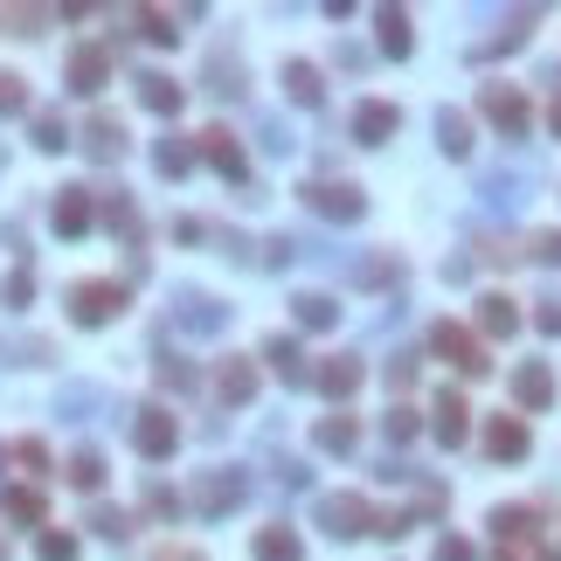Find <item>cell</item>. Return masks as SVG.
Listing matches in <instances>:
<instances>
[{"mask_svg":"<svg viewBox=\"0 0 561 561\" xmlns=\"http://www.w3.org/2000/svg\"><path fill=\"white\" fill-rule=\"evenodd\" d=\"M429 347H437L458 374H485V367H493V361H485V340H478V333H464L458 320H437V326H429Z\"/></svg>","mask_w":561,"mask_h":561,"instance_id":"cell-7","label":"cell"},{"mask_svg":"<svg viewBox=\"0 0 561 561\" xmlns=\"http://www.w3.org/2000/svg\"><path fill=\"white\" fill-rule=\"evenodd\" d=\"M42 22H49V8H0V28L8 35H35Z\"/></svg>","mask_w":561,"mask_h":561,"instance_id":"cell-40","label":"cell"},{"mask_svg":"<svg viewBox=\"0 0 561 561\" xmlns=\"http://www.w3.org/2000/svg\"><path fill=\"white\" fill-rule=\"evenodd\" d=\"M493 540H499V548H534V540H540V513L534 507H499L493 513Z\"/></svg>","mask_w":561,"mask_h":561,"instance_id":"cell-18","label":"cell"},{"mask_svg":"<svg viewBox=\"0 0 561 561\" xmlns=\"http://www.w3.org/2000/svg\"><path fill=\"white\" fill-rule=\"evenodd\" d=\"M250 396H257V361H242V353H236V361H222L215 367V402L222 409H242Z\"/></svg>","mask_w":561,"mask_h":561,"instance_id":"cell-16","label":"cell"},{"mask_svg":"<svg viewBox=\"0 0 561 561\" xmlns=\"http://www.w3.org/2000/svg\"><path fill=\"white\" fill-rule=\"evenodd\" d=\"M35 146H42V153H63V146H70V125L55 119V111H42V119H35Z\"/></svg>","mask_w":561,"mask_h":561,"instance_id":"cell-38","label":"cell"},{"mask_svg":"<svg viewBox=\"0 0 561 561\" xmlns=\"http://www.w3.org/2000/svg\"><path fill=\"white\" fill-rule=\"evenodd\" d=\"M388 382H396V388L416 382V353H396V361H388Z\"/></svg>","mask_w":561,"mask_h":561,"instance_id":"cell-50","label":"cell"},{"mask_svg":"<svg viewBox=\"0 0 561 561\" xmlns=\"http://www.w3.org/2000/svg\"><path fill=\"white\" fill-rule=\"evenodd\" d=\"M478 195L493 201V209H520V201H527V174L499 166V174H485V180H478Z\"/></svg>","mask_w":561,"mask_h":561,"instance_id":"cell-28","label":"cell"},{"mask_svg":"<svg viewBox=\"0 0 561 561\" xmlns=\"http://www.w3.org/2000/svg\"><path fill=\"white\" fill-rule=\"evenodd\" d=\"M437 561H472V540H458V534H444V540H437Z\"/></svg>","mask_w":561,"mask_h":561,"instance_id":"cell-52","label":"cell"},{"mask_svg":"<svg viewBox=\"0 0 561 561\" xmlns=\"http://www.w3.org/2000/svg\"><path fill=\"white\" fill-rule=\"evenodd\" d=\"M513 402L527 409V416L554 402V374H548V361H520V367H513Z\"/></svg>","mask_w":561,"mask_h":561,"instance_id":"cell-15","label":"cell"},{"mask_svg":"<svg viewBox=\"0 0 561 561\" xmlns=\"http://www.w3.org/2000/svg\"><path fill=\"white\" fill-rule=\"evenodd\" d=\"M35 554H42V561H77V534H63V527H49L42 540H35Z\"/></svg>","mask_w":561,"mask_h":561,"instance_id":"cell-41","label":"cell"},{"mask_svg":"<svg viewBox=\"0 0 561 561\" xmlns=\"http://www.w3.org/2000/svg\"><path fill=\"white\" fill-rule=\"evenodd\" d=\"M139 104L153 111V119H174V111L187 104V90L174 77H160V70H146V77H139Z\"/></svg>","mask_w":561,"mask_h":561,"instance_id":"cell-22","label":"cell"},{"mask_svg":"<svg viewBox=\"0 0 561 561\" xmlns=\"http://www.w3.org/2000/svg\"><path fill=\"white\" fill-rule=\"evenodd\" d=\"M133 444H139V458H174L180 451V423H174V409L166 402H146V409H133Z\"/></svg>","mask_w":561,"mask_h":561,"instance_id":"cell-4","label":"cell"},{"mask_svg":"<svg viewBox=\"0 0 561 561\" xmlns=\"http://www.w3.org/2000/svg\"><path fill=\"white\" fill-rule=\"evenodd\" d=\"M429 409H437V444H444V451H458V444L472 437V409H464V396H458V388H437V402H429Z\"/></svg>","mask_w":561,"mask_h":561,"instance_id":"cell-14","label":"cell"},{"mask_svg":"<svg viewBox=\"0 0 561 561\" xmlns=\"http://www.w3.org/2000/svg\"><path fill=\"white\" fill-rule=\"evenodd\" d=\"M201 84H209L215 98H242V63H236V49H215L209 63H201Z\"/></svg>","mask_w":561,"mask_h":561,"instance_id":"cell-23","label":"cell"},{"mask_svg":"<svg viewBox=\"0 0 561 561\" xmlns=\"http://www.w3.org/2000/svg\"><path fill=\"white\" fill-rule=\"evenodd\" d=\"M98 215H104V229L111 236H119V242H133V250H139V236H146V222H139V209H133V201H125L119 195V187H98Z\"/></svg>","mask_w":561,"mask_h":561,"instance_id":"cell-19","label":"cell"},{"mask_svg":"<svg viewBox=\"0 0 561 561\" xmlns=\"http://www.w3.org/2000/svg\"><path fill=\"white\" fill-rule=\"evenodd\" d=\"M527 451H534V437H527V423H520V416H493V423H485V458L520 464Z\"/></svg>","mask_w":561,"mask_h":561,"instance_id":"cell-13","label":"cell"},{"mask_svg":"<svg viewBox=\"0 0 561 561\" xmlns=\"http://www.w3.org/2000/svg\"><path fill=\"white\" fill-rule=\"evenodd\" d=\"M0 561H8V540H0Z\"/></svg>","mask_w":561,"mask_h":561,"instance_id":"cell-57","label":"cell"},{"mask_svg":"<svg viewBox=\"0 0 561 561\" xmlns=\"http://www.w3.org/2000/svg\"><path fill=\"white\" fill-rule=\"evenodd\" d=\"M28 298H35V271L22 264V271H8V277H0V306H8V312H22L28 306Z\"/></svg>","mask_w":561,"mask_h":561,"instance_id":"cell-37","label":"cell"},{"mask_svg":"<svg viewBox=\"0 0 561 561\" xmlns=\"http://www.w3.org/2000/svg\"><path fill=\"white\" fill-rule=\"evenodd\" d=\"M396 125H402V111H396V104H382V98L353 104V139H361V146H382V139H396Z\"/></svg>","mask_w":561,"mask_h":561,"instance_id":"cell-17","label":"cell"},{"mask_svg":"<svg viewBox=\"0 0 561 561\" xmlns=\"http://www.w3.org/2000/svg\"><path fill=\"white\" fill-rule=\"evenodd\" d=\"M55 409H63V416L77 423L84 409H98V388H90V382H77V388H63V396H55Z\"/></svg>","mask_w":561,"mask_h":561,"instance_id":"cell-44","label":"cell"},{"mask_svg":"<svg viewBox=\"0 0 561 561\" xmlns=\"http://www.w3.org/2000/svg\"><path fill=\"white\" fill-rule=\"evenodd\" d=\"M77 139H84V153H90V160H98V166H111V160H119V153H125V125H119V119H111V111H98V119H90V125H84V133H77Z\"/></svg>","mask_w":561,"mask_h":561,"instance_id":"cell-20","label":"cell"},{"mask_svg":"<svg viewBox=\"0 0 561 561\" xmlns=\"http://www.w3.org/2000/svg\"><path fill=\"white\" fill-rule=\"evenodd\" d=\"M242 499H250V472H242V464H215V472H201L195 485H187V507L209 513V520L236 513Z\"/></svg>","mask_w":561,"mask_h":561,"instance_id":"cell-1","label":"cell"},{"mask_svg":"<svg viewBox=\"0 0 561 561\" xmlns=\"http://www.w3.org/2000/svg\"><path fill=\"white\" fill-rule=\"evenodd\" d=\"M250 554H257V561H306V548H298V527H257Z\"/></svg>","mask_w":561,"mask_h":561,"instance_id":"cell-24","label":"cell"},{"mask_svg":"<svg viewBox=\"0 0 561 561\" xmlns=\"http://www.w3.org/2000/svg\"><path fill=\"white\" fill-rule=\"evenodd\" d=\"M312 444H320V451H333V458H347L353 444H361V423H353V416H320Z\"/></svg>","mask_w":561,"mask_h":561,"instance_id":"cell-32","label":"cell"},{"mask_svg":"<svg viewBox=\"0 0 561 561\" xmlns=\"http://www.w3.org/2000/svg\"><path fill=\"white\" fill-rule=\"evenodd\" d=\"M374 28H382V55H396V63L416 49V35H409V14H402V8H374Z\"/></svg>","mask_w":561,"mask_h":561,"instance_id":"cell-26","label":"cell"},{"mask_svg":"<svg viewBox=\"0 0 561 561\" xmlns=\"http://www.w3.org/2000/svg\"><path fill=\"white\" fill-rule=\"evenodd\" d=\"M527 250L540 257V264H561V229H540V236L527 242Z\"/></svg>","mask_w":561,"mask_h":561,"instance_id":"cell-49","label":"cell"},{"mask_svg":"<svg viewBox=\"0 0 561 561\" xmlns=\"http://www.w3.org/2000/svg\"><path fill=\"white\" fill-rule=\"evenodd\" d=\"M63 77H70L77 98H98L104 77H111V49L104 42H77V49H70V63H63Z\"/></svg>","mask_w":561,"mask_h":561,"instance_id":"cell-10","label":"cell"},{"mask_svg":"<svg viewBox=\"0 0 561 561\" xmlns=\"http://www.w3.org/2000/svg\"><path fill=\"white\" fill-rule=\"evenodd\" d=\"M312 382H320V396H333V402H347L353 388L367 382V367H361V353H326V361H320V374H312Z\"/></svg>","mask_w":561,"mask_h":561,"instance_id":"cell-12","label":"cell"},{"mask_svg":"<svg viewBox=\"0 0 561 561\" xmlns=\"http://www.w3.org/2000/svg\"><path fill=\"white\" fill-rule=\"evenodd\" d=\"M146 507H153L160 520H174V513H180V499H174V493H166V485H153V493H146Z\"/></svg>","mask_w":561,"mask_h":561,"instance_id":"cell-51","label":"cell"},{"mask_svg":"<svg viewBox=\"0 0 561 561\" xmlns=\"http://www.w3.org/2000/svg\"><path fill=\"white\" fill-rule=\"evenodd\" d=\"M153 561H201V554H195V548H160Z\"/></svg>","mask_w":561,"mask_h":561,"instance_id":"cell-54","label":"cell"},{"mask_svg":"<svg viewBox=\"0 0 561 561\" xmlns=\"http://www.w3.org/2000/svg\"><path fill=\"white\" fill-rule=\"evenodd\" d=\"M548 133H554V139H561V98H554V104H548Z\"/></svg>","mask_w":561,"mask_h":561,"instance_id":"cell-55","label":"cell"},{"mask_svg":"<svg viewBox=\"0 0 561 561\" xmlns=\"http://www.w3.org/2000/svg\"><path fill=\"white\" fill-rule=\"evenodd\" d=\"M478 104H485V119H493L507 139H527V125H534L527 90H513V84H485V90H478Z\"/></svg>","mask_w":561,"mask_h":561,"instance_id":"cell-6","label":"cell"},{"mask_svg":"<svg viewBox=\"0 0 561 561\" xmlns=\"http://www.w3.org/2000/svg\"><path fill=\"white\" fill-rule=\"evenodd\" d=\"M133 22H139L146 42H160V49L180 42V14H174V8H133Z\"/></svg>","mask_w":561,"mask_h":561,"instance_id":"cell-31","label":"cell"},{"mask_svg":"<svg viewBox=\"0 0 561 561\" xmlns=\"http://www.w3.org/2000/svg\"><path fill=\"white\" fill-rule=\"evenodd\" d=\"M416 429H423V423H416V409H402V402L388 409V437H396V444H409V437H416Z\"/></svg>","mask_w":561,"mask_h":561,"instance_id":"cell-46","label":"cell"},{"mask_svg":"<svg viewBox=\"0 0 561 561\" xmlns=\"http://www.w3.org/2000/svg\"><path fill=\"white\" fill-rule=\"evenodd\" d=\"M285 90H291V104H326V77H320V70H312V63H298V55H291V63H285Z\"/></svg>","mask_w":561,"mask_h":561,"instance_id":"cell-27","label":"cell"},{"mask_svg":"<svg viewBox=\"0 0 561 561\" xmlns=\"http://www.w3.org/2000/svg\"><path fill=\"white\" fill-rule=\"evenodd\" d=\"M14 464H22V472H42V464H49V451H42V444H35V437H22V444H14V451H8Z\"/></svg>","mask_w":561,"mask_h":561,"instance_id":"cell-47","label":"cell"},{"mask_svg":"<svg viewBox=\"0 0 561 561\" xmlns=\"http://www.w3.org/2000/svg\"><path fill=\"white\" fill-rule=\"evenodd\" d=\"M291 312H298V326H306V333H326V326H340V306H333L326 291H298V298H291Z\"/></svg>","mask_w":561,"mask_h":561,"instance_id":"cell-29","label":"cell"},{"mask_svg":"<svg viewBox=\"0 0 561 561\" xmlns=\"http://www.w3.org/2000/svg\"><path fill=\"white\" fill-rule=\"evenodd\" d=\"M396 271H402L396 257H367V264L353 271V285H367V291H374V285H396Z\"/></svg>","mask_w":561,"mask_h":561,"instance_id":"cell-42","label":"cell"},{"mask_svg":"<svg viewBox=\"0 0 561 561\" xmlns=\"http://www.w3.org/2000/svg\"><path fill=\"white\" fill-rule=\"evenodd\" d=\"M437 146H444L451 160H464V153H472V119H464L458 104H444V111H437Z\"/></svg>","mask_w":561,"mask_h":561,"instance_id":"cell-30","label":"cell"},{"mask_svg":"<svg viewBox=\"0 0 561 561\" xmlns=\"http://www.w3.org/2000/svg\"><path fill=\"white\" fill-rule=\"evenodd\" d=\"M195 153H201V160H209V166H215V174H222V180H236V187H242V180H250V160H242V139L229 133V125H209V133H201V139H195Z\"/></svg>","mask_w":561,"mask_h":561,"instance_id":"cell-9","label":"cell"},{"mask_svg":"<svg viewBox=\"0 0 561 561\" xmlns=\"http://www.w3.org/2000/svg\"><path fill=\"white\" fill-rule=\"evenodd\" d=\"M153 166H160V174H166V180H180V174H187V166H195V146H187L180 133H166V139L153 146Z\"/></svg>","mask_w":561,"mask_h":561,"instance_id":"cell-34","label":"cell"},{"mask_svg":"<svg viewBox=\"0 0 561 561\" xmlns=\"http://www.w3.org/2000/svg\"><path fill=\"white\" fill-rule=\"evenodd\" d=\"M527 561H561V554H554V548H534V554H527Z\"/></svg>","mask_w":561,"mask_h":561,"instance_id":"cell-56","label":"cell"},{"mask_svg":"<svg viewBox=\"0 0 561 561\" xmlns=\"http://www.w3.org/2000/svg\"><path fill=\"white\" fill-rule=\"evenodd\" d=\"M534 326L548 333V340H561V298H540V306H534Z\"/></svg>","mask_w":561,"mask_h":561,"instance_id":"cell-48","label":"cell"},{"mask_svg":"<svg viewBox=\"0 0 561 561\" xmlns=\"http://www.w3.org/2000/svg\"><path fill=\"white\" fill-rule=\"evenodd\" d=\"M160 388H166V396H180V388H195V367H187V361H174V353H160Z\"/></svg>","mask_w":561,"mask_h":561,"instance_id":"cell-39","label":"cell"},{"mask_svg":"<svg viewBox=\"0 0 561 561\" xmlns=\"http://www.w3.org/2000/svg\"><path fill=\"white\" fill-rule=\"evenodd\" d=\"M298 201H306L320 222H361L367 215V195L353 180H306V187H298Z\"/></svg>","mask_w":561,"mask_h":561,"instance_id":"cell-3","label":"cell"},{"mask_svg":"<svg viewBox=\"0 0 561 561\" xmlns=\"http://www.w3.org/2000/svg\"><path fill=\"white\" fill-rule=\"evenodd\" d=\"M90 527H98L104 540H125V534H133V513H119V507H98V520H90Z\"/></svg>","mask_w":561,"mask_h":561,"instance_id":"cell-45","label":"cell"},{"mask_svg":"<svg viewBox=\"0 0 561 561\" xmlns=\"http://www.w3.org/2000/svg\"><path fill=\"white\" fill-rule=\"evenodd\" d=\"M125 306H133V291L111 285V277H77V285H70V320L77 326H104V320H119Z\"/></svg>","mask_w":561,"mask_h":561,"instance_id":"cell-2","label":"cell"},{"mask_svg":"<svg viewBox=\"0 0 561 561\" xmlns=\"http://www.w3.org/2000/svg\"><path fill=\"white\" fill-rule=\"evenodd\" d=\"M14 111H28V84L14 70H0V119H14Z\"/></svg>","mask_w":561,"mask_h":561,"instance_id":"cell-43","label":"cell"},{"mask_svg":"<svg viewBox=\"0 0 561 561\" xmlns=\"http://www.w3.org/2000/svg\"><path fill=\"white\" fill-rule=\"evenodd\" d=\"M264 361L285 374V382H306V353H298L291 333H277V340H264Z\"/></svg>","mask_w":561,"mask_h":561,"instance_id":"cell-33","label":"cell"},{"mask_svg":"<svg viewBox=\"0 0 561 561\" xmlns=\"http://www.w3.org/2000/svg\"><path fill=\"white\" fill-rule=\"evenodd\" d=\"M63 478L77 485V493H98V485H104V458H98V451H70V464H63Z\"/></svg>","mask_w":561,"mask_h":561,"instance_id":"cell-35","label":"cell"},{"mask_svg":"<svg viewBox=\"0 0 561 561\" xmlns=\"http://www.w3.org/2000/svg\"><path fill=\"white\" fill-rule=\"evenodd\" d=\"M174 326L195 333V340H215V333L229 326V306L209 298V291H180V298H174Z\"/></svg>","mask_w":561,"mask_h":561,"instance_id":"cell-8","label":"cell"},{"mask_svg":"<svg viewBox=\"0 0 561 561\" xmlns=\"http://www.w3.org/2000/svg\"><path fill=\"white\" fill-rule=\"evenodd\" d=\"M0 520H14V527H42V493H35V485H8V493H0Z\"/></svg>","mask_w":561,"mask_h":561,"instance_id":"cell-25","label":"cell"},{"mask_svg":"<svg viewBox=\"0 0 561 561\" xmlns=\"http://www.w3.org/2000/svg\"><path fill=\"white\" fill-rule=\"evenodd\" d=\"M55 236H70V242H77L84 229H90V222H98V195H90V187H63V195H55Z\"/></svg>","mask_w":561,"mask_h":561,"instance_id":"cell-11","label":"cell"},{"mask_svg":"<svg viewBox=\"0 0 561 561\" xmlns=\"http://www.w3.org/2000/svg\"><path fill=\"white\" fill-rule=\"evenodd\" d=\"M49 340H35V333H28V340H14V333H8V340H0V361H8V367H42L49 361Z\"/></svg>","mask_w":561,"mask_h":561,"instance_id":"cell-36","label":"cell"},{"mask_svg":"<svg viewBox=\"0 0 561 561\" xmlns=\"http://www.w3.org/2000/svg\"><path fill=\"white\" fill-rule=\"evenodd\" d=\"M478 333H485V340H513V333H520V306L507 291H485L478 298Z\"/></svg>","mask_w":561,"mask_h":561,"instance_id":"cell-21","label":"cell"},{"mask_svg":"<svg viewBox=\"0 0 561 561\" xmlns=\"http://www.w3.org/2000/svg\"><path fill=\"white\" fill-rule=\"evenodd\" d=\"M264 146H271V153H291V133H285V125L271 119V125H264Z\"/></svg>","mask_w":561,"mask_h":561,"instance_id":"cell-53","label":"cell"},{"mask_svg":"<svg viewBox=\"0 0 561 561\" xmlns=\"http://www.w3.org/2000/svg\"><path fill=\"white\" fill-rule=\"evenodd\" d=\"M374 520H382V513H374V507H367V499H361V493H326V499H320V527H326L333 540H353V534H374Z\"/></svg>","mask_w":561,"mask_h":561,"instance_id":"cell-5","label":"cell"}]
</instances>
